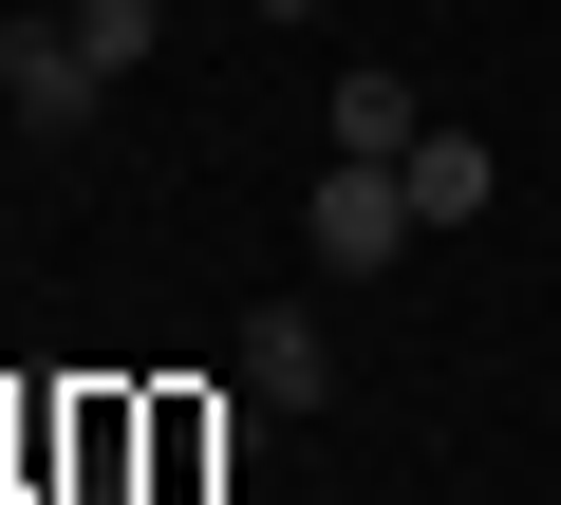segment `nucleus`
Listing matches in <instances>:
<instances>
[{"instance_id": "obj_1", "label": "nucleus", "mask_w": 561, "mask_h": 505, "mask_svg": "<svg viewBox=\"0 0 561 505\" xmlns=\"http://www.w3.org/2000/svg\"><path fill=\"white\" fill-rule=\"evenodd\" d=\"M412 243H431V225H412V169H393V150H337V169L300 187V263H319V282H393Z\"/></svg>"}, {"instance_id": "obj_2", "label": "nucleus", "mask_w": 561, "mask_h": 505, "mask_svg": "<svg viewBox=\"0 0 561 505\" xmlns=\"http://www.w3.org/2000/svg\"><path fill=\"white\" fill-rule=\"evenodd\" d=\"M94 57H76V20H0V113H20V131H94Z\"/></svg>"}, {"instance_id": "obj_3", "label": "nucleus", "mask_w": 561, "mask_h": 505, "mask_svg": "<svg viewBox=\"0 0 561 505\" xmlns=\"http://www.w3.org/2000/svg\"><path fill=\"white\" fill-rule=\"evenodd\" d=\"M225 356H243V393H262V412H319V393H337V337H319V300H262Z\"/></svg>"}, {"instance_id": "obj_4", "label": "nucleus", "mask_w": 561, "mask_h": 505, "mask_svg": "<svg viewBox=\"0 0 561 505\" xmlns=\"http://www.w3.org/2000/svg\"><path fill=\"white\" fill-rule=\"evenodd\" d=\"M393 169H412V225H486V187H505V169H486V131H449V113H431Z\"/></svg>"}, {"instance_id": "obj_5", "label": "nucleus", "mask_w": 561, "mask_h": 505, "mask_svg": "<svg viewBox=\"0 0 561 505\" xmlns=\"http://www.w3.org/2000/svg\"><path fill=\"white\" fill-rule=\"evenodd\" d=\"M431 113H412V76L393 57H337V150H412Z\"/></svg>"}, {"instance_id": "obj_6", "label": "nucleus", "mask_w": 561, "mask_h": 505, "mask_svg": "<svg viewBox=\"0 0 561 505\" xmlns=\"http://www.w3.org/2000/svg\"><path fill=\"white\" fill-rule=\"evenodd\" d=\"M150 38H169V0H76V57H94V76H131Z\"/></svg>"}, {"instance_id": "obj_7", "label": "nucleus", "mask_w": 561, "mask_h": 505, "mask_svg": "<svg viewBox=\"0 0 561 505\" xmlns=\"http://www.w3.org/2000/svg\"><path fill=\"white\" fill-rule=\"evenodd\" d=\"M243 20H319V0H243Z\"/></svg>"}]
</instances>
